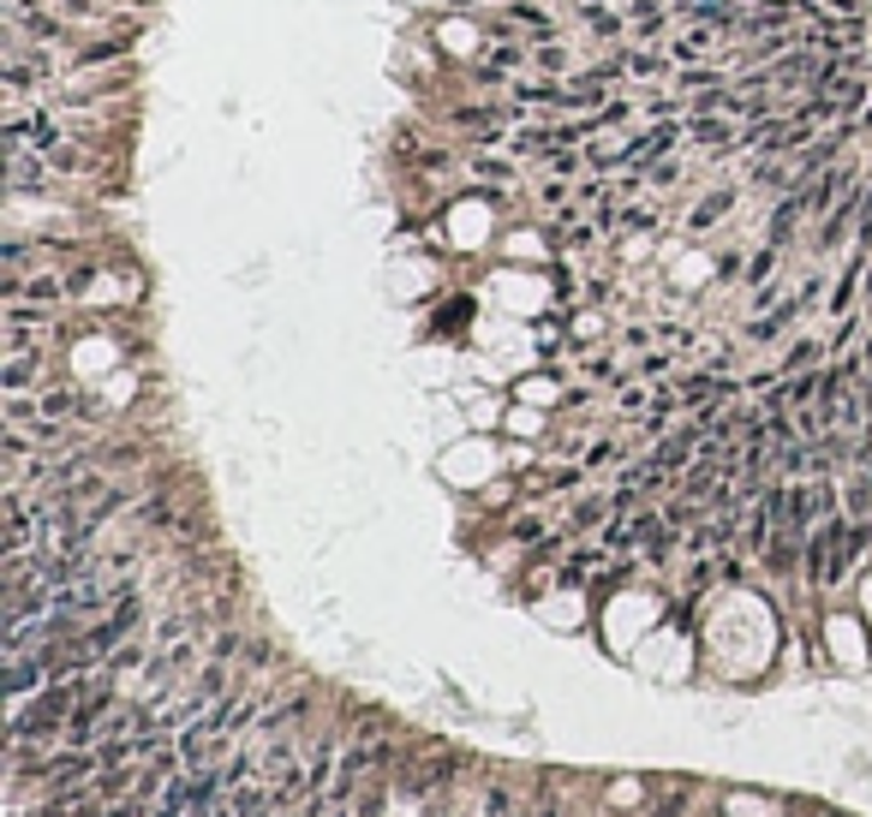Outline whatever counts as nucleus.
I'll return each instance as SVG.
<instances>
[{"label": "nucleus", "mask_w": 872, "mask_h": 817, "mask_svg": "<svg viewBox=\"0 0 872 817\" xmlns=\"http://www.w3.org/2000/svg\"><path fill=\"white\" fill-rule=\"evenodd\" d=\"M562 108H610V79H598V72H586V79L568 84Z\"/></svg>", "instance_id": "8"}, {"label": "nucleus", "mask_w": 872, "mask_h": 817, "mask_svg": "<svg viewBox=\"0 0 872 817\" xmlns=\"http://www.w3.org/2000/svg\"><path fill=\"white\" fill-rule=\"evenodd\" d=\"M729 203H736V185H724V191H712V197H700V209L688 215V227H693V233H705L717 215H729Z\"/></svg>", "instance_id": "12"}, {"label": "nucleus", "mask_w": 872, "mask_h": 817, "mask_svg": "<svg viewBox=\"0 0 872 817\" xmlns=\"http://www.w3.org/2000/svg\"><path fill=\"white\" fill-rule=\"evenodd\" d=\"M867 299H872V263H867Z\"/></svg>", "instance_id": "28"}, {"label": "nucleus", "mask_w": 872, "mask_h": 817, "mask_svg": "<svg viewBox=\"0 0 872 817\" xmlns=\"http://www.w3.org/2000/svg\"><path fill=\"white\" fill-rule=\"evenodd\" d=\"M48 168L79 173V168H91V156H84V149H72V144H55V149H48Z\"/></svg>", "instance_id": "18"}, {"label": "nucleus", "mask_w": 872, "mask_h": 817, "mask_svg": "<svg viewBox=\"0 0 872 817\" xmlns=\"http://www.w3.org/2000/svg\"><path fill=\"white\" fill-rule=\"evenodd\" d=\"M610 514H616L610 495H586V502H580L574 514H568V531H592V526H604Z\"/></svg>", "instance_id": "11"}, {"label": "nucleus", "mask_w": 872, "mask_h": 817, "mask_svg": "<svg viewBox=\"0 0 872 817\" xmlns=\"http://www.w3.org/2000/svg\"><path fill=\"white\" fill-rule=\"evenodd\" d=\"M514 538H521V543H538V538H545V519H533V514L514 519Z\"/></svg>", "instance_id": "22"}, {"label": "nucleus", "mask_w": 872, "mask_h": 817, "mask_svg": "<svg viewBox=\"0 0 872 817\" xmlns=\"http://www.w3.org/2000/svg\"><path fill=\"white\" fill-rule=\"evenodd\" d=\"M676 180H681V161H676V156H664V161H646V185H652V191H669Z\"/></svg>", "instance_id": "15"}, {"label": "nucleus", "mask_w": 872, "mask_h": 817, "mask_svg": "<svg viewBox=\"0 0 872 817\" xmlns=\"http://www.w3.org/2000/svg\"><path fill=\"white\" fill-rule=\"evenodd\" d=\"M610 459H616V442H598V448H592V454H586V471H598V466H610Z\"/></svg>", "instance_id": "25"}, {"label": "nucleus", "mask_w": 872, "mask_h": 817, "mask_svg": "<svg viewBox=\"0 0 872 817\" xmlns=\"http://www.w3.org/2000/svg\"><path fill=\"white\" fill-rule=\"evenodd\" d=\"M801 215H813V209H807V191H789V197L777 203V215H771V245H777V251L795 239V221H801Z\"/></svg>", "instance_id": "7"}, {"label": "nucleus", "mask_w": 872, "mask_h": 817, "mask_svg": "<svg viewBox=\"0 0 872 817\" xmlns=\"http://www.w3.org/2000/svg\"><path fill=\"white\" fill-rule=\"evenodd\" d=\"M36 400H43V418H67V424L84 412V394L79 388H43Z\"/></svg>", "instance_id": "10"}, {"label": "nucleus", "mask_w": 872, "mask_h": 817, "mask_svg": "<svg viewBox=\"0 0 872 817\" xmlns=\"http://www.w3.org/2000/svg\"><path fill=\"white\" fill-rule=\"evenodd\" d=\"M562 197H568V180H562V173H550V185H538V203H550V209H556Z\"/></svg>", "instance_id": "23"}, {"label": "nucleus", "mask_w": 872, "mask_h": 817, "mask_svg": "<svg viewBox=\"0 0 872 817\" xmlns=\"http://www.w3.org/2000/svg\"><path fill=\"white\" fill-rule=\"evenodd\" d=\"M825 19H867V0H825Z\"/></svg>", "instance_id": "21"}, {"label": "nucleus", "mask_w": 872, "mask_h": 817, "mask_svg": "<svg viewBox=\"0 0 872 817\" xmlns=\"http://www.w3.org/2000/svg\"><path fill=\"white\" fill-rule=\"evenodd\" d=\"M717 48H724V31H717V24H688V31L669 43V60H676V72L705 67V60H717Z\"/></svg>", "instance_id": "2"}, {"label": "nucleus", "mask_w": 872, "mask_h": 817, "mask_svg": "<svg viewBox=\"0 0 872 817\" xmlns=\"http://www.w3.org/2000/svg\"><path fill=\"white\" fill-rule=\"evenodd\" d=\"M748 280H753V287H765V280H777V245H765L760 257L748 263Z\"/></svg>", "instance_id": "19"}, {"label": "nucleus", "mask_w": 872, "mask_h": 817, "mask_svg": "<svg viewBox=\"0 0 872 817\" xmlns=\"http://www.w3.org/2000/svg\"><path fill=\"white\" fill-rule=\"evenodd\" d=\"M562 96H568V84H545V79H526V72L509 84L514 108H562Z\"/></svg>", "instance_id": "5"}, {"label": "nucleus", "mask_w": 872, "mask_h": 817, "mask_svg": "<svg viewBox=\"0 0 872 817\" xmlns=\"http://www.w3.org/2000/svg\"><path fill=\"white\" fill-rule=\"evenodd\" d=\"M580 7H592V12H598V7H610V0H580Z\"/></svg>", "instance_id": "27"}, {"label": "nucleus", "mask_w": 872, "mask_h": 817, "mask_svg": "<svg viewBox=\"0 0 872 817\" xmlns=\"http://www.w3.org/2000/svg\"><path fill=\"white\" fill-rule=\"evenodd\" d=\"M604 561H610V555H604V549H580V555H568V561H562V585H580V579H592V573H598Z\"/></svg>", "instance_id": "13"}, {"label": "nucleus", "mask_w": 872, "mask_h": 817, "mask_svg": "<svg viewBox=\"0 0 872 817\" xmlns=\"http://www.w3.org/2000/svg\"><path fill=\"white\" fill-rule=\"evenodd\" d=\"M664 370H669V359H664V352H652V359L640 364V376H664Z\"/></svg>", "instance_id": "26"}, {"label": "nucleus", "mask_w": 872, "mask_h": 817, "mask_svg": "<svg viewBox=\"0 0 872 817\" xmlns=\"http://www.w3.org/2000/svg\"><path fill=\"white\" fill-rule=\"evenodd\" d=\"M36 376H43V352H7V370H0L7 394H31Z\"/></svg>", "instance_id": "6"}, {"label": "nucleus", "mask_w": 872, "mask_h": 817, "mask_svg": "<svg viewBox=\"0 0 872 817\" xmlns=\"http://www.w3.org/2000/svg\"><path fill=\"white\" fill-rule=\"evenodd\" d=\"M7 168H12V191H48V156L43 149H7Z\"/></svg>", "instance_id": "4"}, {"label": "nucleus", "mask_w": 872, "mask_h": 817, "mask_svg": "<svg viewBox=\"0 0 872 817\" xmlns=\"http://www.w3.org/2000/svg\"><path fill=\"white\" fill-rule=\"evenodd\" d=\"M819 359H825V347H819V340H801V347H795V352H789V359H783L777 370L789 376V370H807V364H819Z\"/></svg>", "instance_id": "16"}, {"label": "nucleus", "mask_w": 872, "mask_h": 817, "mask_svg": "<svg viewBox=\"0 0 872 817\" xmlns=\"http://www.w3.org/2000/svg\"><path fill=\"white\" fill-rule=\"evenodd\" d=\"M855 251H867V257H872V191L861 197V245H855Z\"/></svg>", "instance_id": "24"}, {"label": "nucleus", "mask_w": 872, "mask_h": 817, "mask_svg": "<svg viewBox=\"0 0 872 817\" xmlns=\"http://www.w3.org/2000/svg\"><path fill=\"white\" fill-rule=\"evenodd\" d=\"M801 191H807V209H813V215H831V209H837V203L855 191V168H843V161H837V168L813 173Z\"/></svg>", "instance_id": "3"}, {"label": "nucleus", "mask_w": 872, "mask_h": 817, "mask_svg": "<svg viewBox=\"0 0 872 817\" xmlns=\"http://www.w3.org/2000/svg\"><path fill=\"white\" fill-rule=\"evenodd\" d=\"M610 197H616V191L604 185V173H586V180L574 185V203H610Z\"/></svg>", "instance_id": "17"}, {"label": "nucleus", "mask_w": 872, "mask_h": 817, "mask_svg": "<svg viewBox=\"0 0 872 817\" xmlns=\"http://www.w3.org/2000/svg\"><path fill=\"white\" fill-rule=\"evenodd\" d=\"M676 60L669 55H628V79H669Z\"/></svg>", "instance_id": "14"}, {"label": "nucleus", "mask_w": 872, "mask_h": 817, "mask_svg": "<svg viewBox=\"0 0 872 817\" xmlns=\"http://www.w3.org/2000/svg\"><path fill=\"white\" fill-rule=\"evenodd\" d=\"M533 67H538V72H562L568 55H562L556 43H533Z\"/></svg>", "instance_id": "20"}, {"label": "nucleus", "mask_w": 872, "mask_h": 817, "mask_svg": "<svg viewBox=\"0 0 872 817\" xmlns=\"http://www.w3.org/2000/svg\"><path fill=\"white\" fill-rule=\"evenodd\" d=\"M120 55H132V31L108 36V43H84L72 60H79V67H103V60H120Z\"/></svg>", "instance_id": "9"}, {"label": "nucleus", "mask_w": 872, "mask_h": 817, "mask_svg": "<svg viewBox=\"0 0 872 817\" xmlns=\"http://www.w3.org/2000/svg\"><path fill=\"white\" fill-rule=\"evenodd\" d=\"M688 144L717 149V156H736V149H748V125H729L724 113H693V120H688Z\"/></svg>", "instance_id": "1"}]
</instances>
